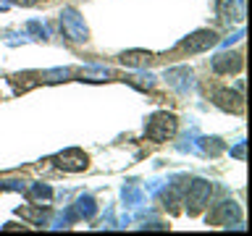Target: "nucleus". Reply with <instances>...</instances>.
Returning <instances> with one entry per match:
<instances>
[{"mask_svg":"<svg viewBox=\"0 0 252 236\" xmlns=\"http://www.w3.org/2000/svg\"><path fill=\"white\" fill-rule=\"evenodd\" d=\"M223 19L226 21H242L244 19L242 0H226V3H223Z\"/></svg>","mask_w":252,"mask_h":236,"instance_id":"nucleus-10","label":"nucleus"},{"mask_svg":"<svg viewBox=\"0 0 252 236\" xmlns=\"http://www.w3.org/2000/svg\"><path fill=\"white\" fill-rule=\"evenodd\" d=\"M11 3H13V5H24V8H27V5H34L37 0H11Z\"/></svg>","mask_w":252,"mask_h":236,"instance_id":"nucleus-14","label":"nucleus"},{"mask_svg":"<svg viewBox=\"0 0 252 236\" xmlns=\"http://www.w3.org/2000/svg\"><path fill=\"white\" fill-rule=\"evenodd\" d=\"M21 215L29 218V220H34V223H42V220H45V212H39V210H21Z\"/></svg>","mask_w":252,"mask_h":236,"instance_id":"nucleus-13","label":"nucleus"},{"mask_svg":"<svg viewBox=\"0 0 252 236\" xmlns=\"http://www.w3.org/2000/svg\"><path fill=\"white\" fill-rule=\"evenodd\" d=\"M213 100H216V105L220 110H231V113H242L244 110V97L239 92H234V89H216V94H213Z\"/></svg>","mask_w":252,"mask_h":236,"instance_id":"nucleus-5","label":"nucleus"},{"mask_svg":"<svg viewBox=\"0 0 252 236\" xmlns=\"http://www.w3.org/2000/svg\"><path fill=\"white\" fill-rule=\"evenodd\" d=\"M92 200H90V197H82V200H79V212H82V215H92V212H94V207H92Z\"/></svg>","mask_w":252,"mask_h":236,"instance_id":"nucleus-12","label":"nucleus"},{"mask_svg":"<svg viewBox=\"0 0 252 236\" xmlns=\"http://www.w3.org/2000/svg\"><path fill=\"white\" fill-rule=\"evenodd\" d=\"M55 163H58V168L63 171H71V173H76V171H84L87 168V163H90V157H87L82 149H66V152H61L58 157H55Z\"/></svg>","mask_w":252,"mask_h":236,"instance_id":"nucleus-4","label":"nucleus"},{"mask_svg":"<svg viewBox=\"0 0 252 236\" xmlns=\"http://www.w3.org/2000/svg\"><path fill=\"white\" fill-rule=\"evenodd\" d=\"M63 29L68 31V37L71 39H87V27L82 24V19H79V13L76 11H66L63 13Z\"/></svg>","mask_w":252,"mask_h":236,"instance_id":"nucleus-8","label":"nucleus"},{"mask_svg":"<svg viewBox=\"0 0 252 236\" xmlns=\"http://www.w3.org/2000/svg\"><path fill=\"white\" fill-rule=\"evenodd\" d=\"M150 58H153V55L145 53V50H129V53L121 55V63L124 66H131V68H139V66H147Z\"/></svg>","mask_w":252,"mask_h":236,"instance_id":"nucleus-9","label":"nucleus"},{"mask_svg":"<svg viewBox=\"0 0 252 236\" xmlns=\"http://www.w3.org/2000/svg\"><path fill=\"white\" fill-rule=\"evenodd\" d=\"M208 200H210V184L208 181H192L189 184V192H187V210L192 212H200L205 205H208Z\"/></svg>","mask_w":252,"mask_h":236,"instance_id":"nucleus-2","label":"nucleus"},{"mask_svg":"<svg viewBox=\"0 0 252 236\" xmlns=\"http://www.w3.org/2000/svg\"><path fill=\"white\" fill-rule=\"evenodd\" d=\"M242 68V55L239 53H223L213 60V71L216 74H234Z\"/></svg>","mask_w":252,"mask_h":236,"instance_id":"nucleus-7","label":"nucleus"},{"mask_svg":"<svg viewBox=\"0 0 252 236\" xmlns=\"http://www.w3.org/2000/svg\"><path fill=\"white\" fill-rule=\"evenodd\" d=\"M213 45H218V34L202 29V31H194L189 39H184V42H181V50L184 53H205V50H210Z\"/></svg>","mask_w":252,"mask_h":236,"instance_id":"nucleus-3","label":"nucleus"},{"mask_svg":"<svg viewBox=\"0 0 252 236\" xmlns=\"http://www.w3.org/2000/svg\"><path fill=\"white\" fill-rule=\"evenodd\" d=\"M208 220L216 226H228L231 220H239V207L234 202H223V205H218V210L210 212Z\"/></svg>","mask_w":252,"mask_h":236,"instance_id":"nucleus-6","label":"nucleus"},{"mask_svg":"<svg viewBox=\"0 0 252 236\" xmlns=\"http://www.w3.org/2000/svg\"><path fill=\"white\" fill-rule=\"evenodd\" d=\"M50 194H53L50 186H39V184H37V186L29 189V197H32V200H50Z\"/></svg>","mask_w":252,"mask_h":236,"instance_id":"nucleus-11","label":"nucleus"},{"mask_svg":"<svg viewBox=\"0 0 252 236\" xmlns=\"http://www.w3.org/2000/svg\"><path fill=\"white\" fill-rule=\"evenodd\" d=\"M176 134V116L171 113H155L147 121V137L153 142H165Z\"/></svg>","mask_w":252,"mask_h":236,"instance_id":"nucleus-1","label":"nucleus"}]
</instances>
